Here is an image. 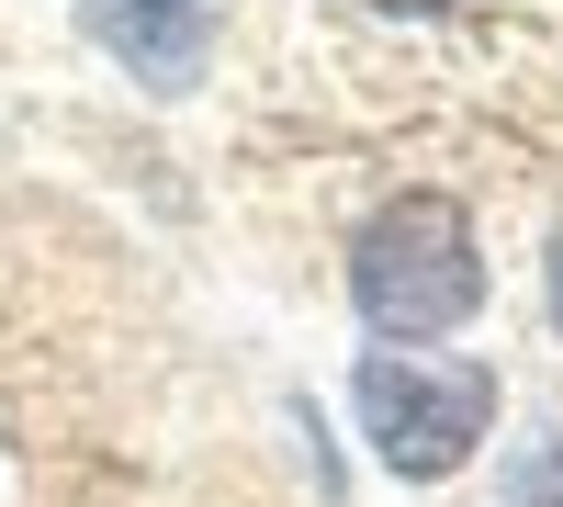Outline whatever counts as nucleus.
Returning <instances> with one entry per match:
<instances>
[{
	"instance_id": "nucleus-1",
	"label": "nucleus",
	"mask_w": 563,
	"mask_h": 507,
	"mask_svg": "<svg viewBox=\"0 0 563 507\" xmlns=\"http://www.w3.org/2000/svg\"><path fill=\"white\" fill-rule=\"evenodd\" d=\"M350 294L384 339H440L485 305V260H474V214L451 192H406L361 225L350 249Z\"/></svg>"
},
{
	"instance_id": "nucleus-2",
	"label": "nucleus",
	"mask_w": 563,
	"mask_h": 507,
	"mask_svg": "<svg viewBox=\"0 0 563 507\" xmlns=\"http://www.w3.org/2000/svg\"><path fill=\"white\" fill-rule=\"evenodd\" d=\"M350 395H361V429L384 451V474H406V485L462 474L485 418H496V373L485 361H417V350H372Z\"/></svg>"
},
{
	"instance_id": "nucleus-3",
	"label": "nucleus",
	"mask_w": 563,
	"mask_h": 507,
	"mask_svg": "<svg viewBox=\"0 0 563 507\" xmlns=\"http://www.w3.org/2000/svg\"><path fill=\"white\" fill-rule=\"evenodd\" d=\"M203 23H214V0H90V34L158 90H180L203 68Z\"/></svg>"
},
{
	"instance_id": "nucleus-4",
	"label": "nucleus",
	"mask_w": 563,
	"mask_h": 507,
	"mask_svg": "<svg viewBox=\"0 0 563 507\" xmlns=\"http://www.w3.org/2000/svg\"><path fill=\"white\" fill-rule=\"evenodd\" d=\"M372 12H451V0H372Z\"/></svg>"
}]
</instances>
